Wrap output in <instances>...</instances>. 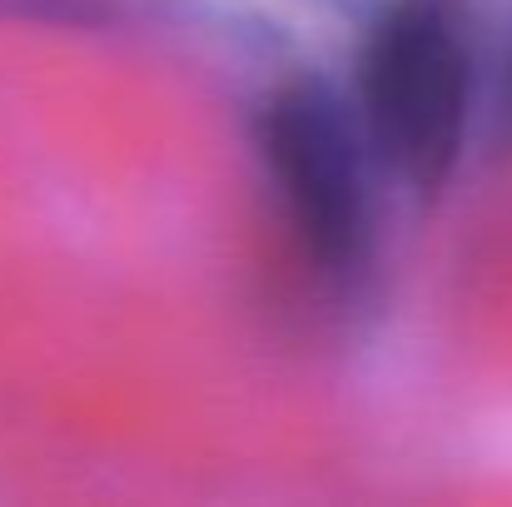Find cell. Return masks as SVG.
Segmentation results:
<instances>
[{"label": "cell", "instance_id": "cell-1", "mask_svg": "<svg viewBox=\"0 0 512 507\" xmlns=\"http://www.w3.org/2000/svg\"><path fill=\"white\" fill-rule=\"evenodd\" d=\"M358 125L413 194L453 179L473 125V55L448 0H393L358 50Z\"/></svg>", "mask_w": 512, "mask_h": 507}, {"label": "cell", "instance_id": "cell-3", "mask_svg": "<svg viewBox=\"0 0 512 507\" xmlns=\"http://www.w3.org/2000/svg\"><path fill=\"white\" fill-rule=\"evenodd\" d=\"M493 120L498 130L512 135V50L503 55V70H498V100H493Z\"/></svg>", "mask_w": 512, "mask_h": 507}, {"label": "cell", "instance_id": "cell-2", "mask_svg": "<svg viewBox=\"0 0 512 507\" xmlns=\"http://www.w3.org/2000/svg\"><path fill=\"white\" fill-rule=\"evenodd\" d=\"M269 189L319 274L348 279L373 254V150L353 100L324 80H284L254 110Z\"/></svg>", "mask_w": 512, "mask_h": 507}]
</instances>
